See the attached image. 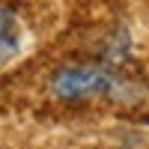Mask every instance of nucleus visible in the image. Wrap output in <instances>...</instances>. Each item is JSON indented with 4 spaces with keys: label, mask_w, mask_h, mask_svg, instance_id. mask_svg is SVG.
Returning a JSON list of instances; mask_svg holds the SVG:
<instances>
[{
    "label": "nucleus",
    "mask_w": 149,
    "mask_h": 149,
    "mask_svg": "<svg viewBox=\"0 0 149 149\" xmlns=\"http://www.w3.org/2000/svg\"><path fill=\"white\" fill-rule=\"evenodd\" d=\"M122 78L98 63H78V66H60L51 81L48 90L63 102H81V98H98V95H110L113 90H119Z\"/></svg>",
    "instance_id": "1"
},
{
    "label": "nucleus",
    "mask_w": 149,
    "mask_h": 149,
    "mask_svg": "<svg viewBox=\"0 0 149 149\" xmlns=\"http://www.w3.org/2000/svg\"><path fill=\"white\" fill-rule=\"evenodd\" d=\"M21 21L15 18V12L6 9V6H0V66L9 63L12 57L18 54V48H21Z\"/></svg>",
    "instance_id": "2"
}]
</instances>
